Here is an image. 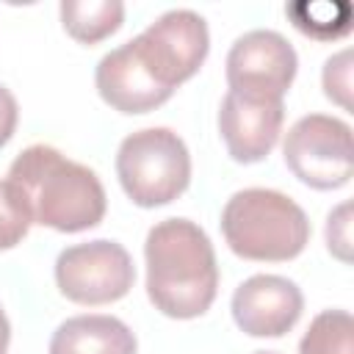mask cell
<instances>
[{
	"mask_svg": "<svg viewBox=\"0 0 354 354\" xmlns=\"http://www.w3.org/2000/svg\"><path fill=\"white\" fill-rule=\"evenodd\" d=\"M33 224L22 191L11 180H0V252L17 246Z\"/></svg>",
	"mask_w": 354,
	"mask_h": 354,
	"instance_id": "9a60e30c",
	"label": "cell"
},
{
	"mask_svg": "<svg viewBox=\"0 0 354 354\" xmlns=\"http://www.w3.org/2000/svg\"><path fill=\"white\" fill-rule=\"evenodd\" d=\"M254 354H277V351H254Z\"/></svg>",
	"mask_w": 354,
	"mask_h": 354,
	"instance_id": "ffe728a7",
	"label": "cell"
},
{
	"mask_svg": "<svg viewBox=\"0 0 354 354\" xmlns=\"http://www.w3.org/2000/svg\"><path fill=\"white\" fill-rule=\"evenodd\" d=\"M50 354H136V335L113 315H75L53 332Z\"/></svg>",
	"mask_w": 354,
	"mask_h": 354,
	"instance_id": "7c38bea8",
	"label": "cell"
},
{
	"mask_svg": "<svg viewBox=\"0 0 354 354\" xmlns=\"http://www.w3.org/2000/svg\"><path fill=\"white\" fill-rule=\"evenodd\" d=\"M324 94L340 108H351V50H340L324 64Z\"/></svg>",
	"mask_w": 354,
	"mask_h": 354,
	"instance_id": "2e32d148",
	"label": "cell"
},
{
	"mask_svg": "<svg viewBox=\"0 0 354 354\" xmlns=\"http://www.w3.org/2000/svg\"><path fill=\"white\" fill-rule=\"evenodd\" d=\"M296 50L277 30H249L235 39L227 53V83L230 91L260 97V100H282L296 77Z\"/></svg>",
	"mask_w": 354,
	"mask_h": 354,
	"instance_id": "ba28073f",
	"label": "cell"
},
{
	"mask_svg": "<svg viewBox=\"0 0 354 354\" xmlns=\"http://www.w3.org/2000/svg\"><path fill=\"white\" fill-rule=\"evenodd\" d=\"M17 119H19V108H17V100L14 94L0 86V147H6L17 130Z\"/></svg>",
	"mask_w": 354,
	"mask_h": 354,
	"instance_id": "ac0fdd59",
	"label": "cell"
},
{
	"mask_svg": "<svg viewBox=\"0 0 354 354\" xmlns=\"http://www.w3.org/2000/svg\"><path fill=\"white\" fill-rule=\"evenodd\" d=\"M149 77L174 94L180 83L194 77L207 58V22L191 8H171L127 41Z\"/></svg>",
	"mask_w": 354,
	"mask_h": 354,
	"instance_id": "5b68a950",
	"label": "cell"
},
{
	"mask_svg": "<svg viewBox=\"0 0 354 354\" xmlns=\"http://www.w3.org/2000/svg\"><path fill=\"white\" fill-rule=\"evenodd\" d=\"M299 354H354V318L348 310L318 313L301 343Z\"/></svg>",
	"mask_w": 354,
	"mask_h": 354,
	"instance_id": "5bb4252c",
	"label": "cell"
},
{
	"mask_svg": "<svg viewBox=\"0 0 354 354\" xmlns=\"http://www.w3.org/2000/svg\"><path fill=\"white\" fill-rule=\"evenodd\" d=\"M124 6L119 0H64L61 22L64 30L80 44H97L119 30Z\"/></svg>",
	"mask_w": 354,
	"mask_h": 354,
	"instance_id": "4fadbf2b",
	"label": "cell"
},
{
	"mask_svg": "<svg viewBox=\"0 0 354 354\" xmlns=\"http://www.w3.org/2000/svg\"><path fill=\"white\" fill-rule=\"evenodd\" d=\"M221 232L238 257L282 263L304 252L310 221L288 194L274 188H243L227 199L221 210Z\"/></svg>",
	"mask_w": 354,
	"mask_h": 354,
	"instance_id": "3957f363",
	"label": "cell"
},
{
	"mask_svg": "<svg viewBox=\"0 0 354 354\" xmlns=\"http://www.w3.org/2000/svg\"><path fill=\"white\" fill-rule=\"evenodd\" d=\"M326 246L340 263H351V202H343L329 213Z\"/></svg>",
	"mask_w": 354,
	"mask_h": 354,
	"instance_id": "e0dca14e",
	"label": "cell"
},
{
	"mask_svg": "<svg viewBox=\"0 0 354 354\" xmlns=\"http://www.w3.org/2000/svg\"><path fill=\"white\" fill-rule=\"evenodd\" d=\"M8 180L22 191L33 224L58 232H83L105 216V188L94 169L69 160L50 144L22 149L8 166Z\"/></svg>",
	"mask_w": 354,
	"mask_h": 354,
	"instance_id": "7a4b0ae2",
	"label": "cell"
},
{
	"mask_svg": "<svg viewBox=\"0 0 354 354\" xmlns=\"http://www.w3.org/2000/svg\"><path fill=\"white\" fill-rule=\"evenodd\" d=\"M116 177L138 207L174 202L191 183V155L185 141L169 127L130 133L116 152Z\"/></svg>",
	"mask_w": 354,
	"mask_h": 354,
	"instance_id": "277c9868",
	"label": "cell"
},
{
	"mask_svg": "<svg viewBox=\"0 0 354 354\" xmlns=\"http://www.w3.org/2000/svg\"><path fill=\"white\" fill-rule=\"evenodd\" d=\"M58 290L75 304H111L130 293L136 266L116 241L97 238L66 246L55 260Z\"/></svg>",
	"mask_w": 354,
	"mask_h": 354,
	"instance_id": "52a82bcc",
	"label": "cell"
},
{
	"mask_svg": "<svg viewBox=\"0 0 354 354\" xmlns=\"http://www.w3.org/2000/svg\"><path fill=\"white\" fill-rule=\"evenodd\" d=\"M147 296L169 318H196L218 290V266L207 232L188 218H163L147 232Z\"/></svg>",
	"mask_w": 354,
	"mask_h": 354,
	"instance_id": "6da1fadb",
	"label": "cell"
},
{
	"mask_svg": "<svg viewBox=\"0 0 354 354\" xmlns=\"http://www.w3.org/2000/svg\"><path fill=\"white\" fill-rule=\"evenodd\" d=\"M285 105L282 100H260L238 91H227L218 108V133L232 160L257 163L263 160L282 130Z\"/></svg>",
	"mask_w": 354,
	"mask_h": 354,
	"instance_id": "30bf717a",
	"label": "cell"
},
{
	"mask_svg": "<svg viewBox=\"0 0 354 354\" xmlns=\"http://www.w3.org/2000/svg\"><path fill=\"white\" fill-rule=\"evenodd\" d=\"M282 155L290 174L318 191L343 188L354 174L351 127L337 116H301L288 130Z\"/></svg>",
	"mask_w": 354,
	"mask_h": 354,
	"instance_id": "8992f818",
	"label": "cell"
},
{
	"mask_svg": "<svg viewBox=\"0 0 354 354\" xmlns=\"http://www.w3.org/2000/svg\"><path fill=\"white\" fill-rule=\"evenodd\" d=\"M304 310L299 285L277 274H254L232 293V318L252 337H282Z\"/></svg>",
	"mask_w": 354,
	"mask_h": 354,
	"instance_id": "9c48e42d",
	"label": "cell"
},
{
	"mask_svg": "<svg viewBox=\"0 0 354 354\" xmlns=\"http://www.w3.org/2000/svg\"><path fill=\"white\" fill-rule=\"evenodd\" d=\"M94 83L100 97L119 113H147L171 97V91L149 77L127 41L100 58L94 69Z\"/></svg>",
	"mask_w": 354,
	"mask_h": 354,
	"instance_id": "8fae6325",
	"label": "cell"
},
{
	"mask_svg": "<svg viewBox=\"0 0 354 354\" xmlns=\"http://www.w3.org/2000/svg\"><path fill=\"white\" fill-rule=\"evenodd\" d=\"M8 340H11V324H8V318H6V313L0 307V354H6Z\"/></svg>",
	"mask_w": 354,
	"mask_h": 354,
	"instance_id": "d6986e66",
	"label": "cell"
}]
</instances>
